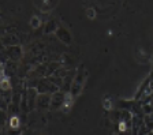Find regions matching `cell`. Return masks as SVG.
<instances>
[{"label":"cell","instance_id":"1","mask_svg":"<svg viewBox=\"0 0 153 135\" xmlns=\"http://www.w3.org/2000/svg\"><path fill=\"white\" fill-rule=\"evenodd\" d=\"M85 80H86V72L82 70V67L79 68V71L76 72L75 78H74V82L71 83V94L73 96H78L82 90L83 85H85Z\"/></svg>","mask_w":153,"mask_h":135},{"label":"cell","instance_id":"2","mask_svg":"<svg viewBox=\"0 0 153 135\" xmlns=\"http://www.w3.org/2000/svg\"><path fill=\"white\" fill-rule=\"evenodd\" d=\"M51 101H52V94H38L36 106L40 108V109H47V108L51 106Z\"/></svg>","mask_w":153,"mask_h":135},{"label":"cell","instance_id":"3","mask_svg":"<svg viewBox=\"0 0 153 135\" xmlns=\"http://www.w3.org/2000/svg\"><path fill=\"white\" fill-rule=\"evenodd\" d=\"M64 96H66V93H60V91L52 94V101H51V108L52 109H59V108L63 106Z\"/></svg>","mask_w":153,"mask_h":135},{"label":"cell","instance_id":"4","mask_svg":"<svg viewBox=\"0 0 153 135\" xmlns=\"http://www.w3.org/2000/svg\"><path fill=\"white\" fill-rule=\"evenodd\" d=\"M73 97L74 96L71 93H66V96H64V103H63V106H62V109L64 112H68L70 108L73 106Z\"/></svg>","mask_w":153,"mask_h":135},{"label":"cell","instance_id":"5","mask_svg":"<svg viewBox=\"0 0 153 135\" xmlns=\"http://www.w3.org/2000/svg\"><path fill=\"white\" fill-rule=\"evenodd\" d=\"M57 35L60 37V40L62 41H64L66 44H70V41H71V37H70V34L67 33V30H64L63 27H60V29H57Z\"/></svg>","mask_w":153,"mask_h":135},{"label":"cell","instance_id":"6","mask_svg":"<svg viewBox=\"0 0 153 135\" xmlns=\"http://www.w3.org/2000/svg\"><path fill=\"white\" fill-rule=\"evenodd\" d=\"M143 124H145V127H146L150 132H153V115L143 116Z\"/></svg>","mask_w":153,"mask_h":135},{"label":"cell","instance_id":"7","mask_svg":"<svg viewBox=\"0 0 153 135\" xmlns=\"http://www.w3.org/2000/svg\"><path fill=\"white\" fill-rule=\"evenodd\" d=\"M8 125L10 128H19V125H21V120H19V117L16 115L11 116L8 120Z\"/></svg>","mask_w":153,"mask_h":135},{"label":"cell","instance_id":"8","mask_svg":"<svg viewBox=\"0 0 153 135\" xmlns=\"http://www.w3.org/2000/svg\"><path fill=\"white\" fill-rule=\"evenodd\" d=\"M8 56L11 60H16L21 56V49L19 48H8Z\"/></svg>","mask_w":153,"mask_h":135},{"label":"cell","instance_id":"9","mask_svg":"<svg viewBox=\"0 0 153 135\" xmlns=\"http://www.w3.org/2000/svg\"><path fill=\"white\" fill-rule=\"evenodd\" d=\"M10 87H11V85H10L8 79L6 78L4 72H1V90H3V91H7V90H10Z\"/></svg>","mask_w":153,"mask_h":135},{"label":"cell","instance_id":"10","mask_svg":"<svg viewBox=\"0 0 153 135\" xmlns=\"http://www.w3.org/2000/svg\"><path fill=\"white\" fill-rule=\"evenodd\" d=\"M102 104H104V109H107V111H111L112 109V101H111V98L105 97L104 101H102Z\"/></svg>","mask_w":153,"mask_h":135},{"label":"cell","instance_id":"11","mask_svg":"<svg viewBox=\"0 0 153 135\" xmlns=\"http://www.w3.org/2000/svg\"><path fill=\"white\" fill-rule=\"evenodd\" d=\"M47 27H48V29H45V33H49V32H52V30L56 29V23H55V22H49L47 25Z\"/></svg>","mask_w":153,"mask_h":135},{"label":"cell","instance_id":"12","mask_svg":"<svg viewBox=\"0 0 153 135\" xmlns=\"http://www.w3.org/2000/svg\"><path fill=\"white\" fill-rule=\"evenodd\" d=\"M32 26H33V27H38V26H40V19H38L37 16H33V19H32Z\"/></svg>","mask_w":153,"mask_h":135},{"label":"cell","instance_id":"13","mask_svg":"<svg viewBox=\"0 0 153 135\" xmlns=\"http://www.w3.org/2000/svg\"><path fill=\"white\" fill-rule=\"evenodd\" d=\"M86 13H88V15H89V18H90V19H93V18H94L96 13H94V10H93V8H89V10L86 11Z\"/></svg>","mask_w":153,"mask_h":135},{"label":"cell","instance_id":"14","mask_svg":"<svg viewBox=\"0 0 153 135\" xmlns=\"http://www.w3.org/2000/svg\"><path fill=\"white\" fill-rule=\"evenodd\" d=\"M150 82H153V71H152V74H150Z\"/></svg>","mask_w":153,"mask_h":135},{"label":"cell","instance_id":"15","mask_svg":"<svg viewBox=\"0 0 153 135\" xmlns=\"http://www.w3.org/2000/svg\"><path fill=\"white\" fill-rule=\"evenodd\" d=\"M148 135H153V132H149V134H148Z\"/></svg>","mask_w":153,"mask_h":135},{"label":"cell","instance_id":"16","mask_svg":"<svg viewBox=\"0 0 153 135\" xmlns=\"http://www.w3.org/2000/svg\"><path fill=\"white\" fill-rule=\"evenodd\" d=\"M152 63H153V61H152Z\"/></svg>","mask_w":153,"mask_h":135}]
</instances>
